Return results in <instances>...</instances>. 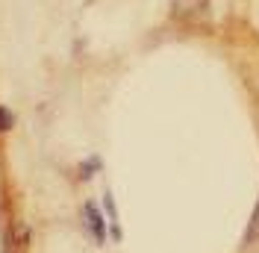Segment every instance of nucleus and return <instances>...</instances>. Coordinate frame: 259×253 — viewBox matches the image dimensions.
<instances>
[{
	"instance_id": "f257e3e1",
	"label": "nucleus",
	"mask_w": 259,
	"mask_h": 253,
	"mask_svg": "<svg viewBox=\"0 0 259 253\" xmlns=\"http://www.w3.org/2000/svg\"><path fill=\"white\" fill-rule=\"evenodd\" d=\"M82 224H85V230H89V236L95 238L97 244H103L106 241V218H103V212H100V206L95 200H85L82 203Z\"/></svg>"
},
{
	"instance_id": "f03ea898",
	"label": "nucleus",
	"mask_w": 259,
	"mask_h": 253,
	"mask_svg": "<svg viewBox=\"0 0 259 253\" xmlns=\"http://www.w3.org/2000/svg\"><path fill=\"white\" fill-rule=\"evenodd\" d=\"M12 126H15V112L0 103V136H3V133H9Z\"/></svg>"
},
{
	"instance_id": "7ed1b4c3",
	"label": "nucleus",
	"mask_w": 259,
	"mask_h": 253,
	"mask_svg": "<svg viewBox=\"0 0 259 253\" xmlns=\"http://www.w3.org/2000/svg\"><path fill=\"white\" fill-rule=\"evenodd\" d=\"M253 238H259V203H256V212H253V218H250V227H247V236H244V241L250 244Z\"/></svg>"
}]
</instances>
